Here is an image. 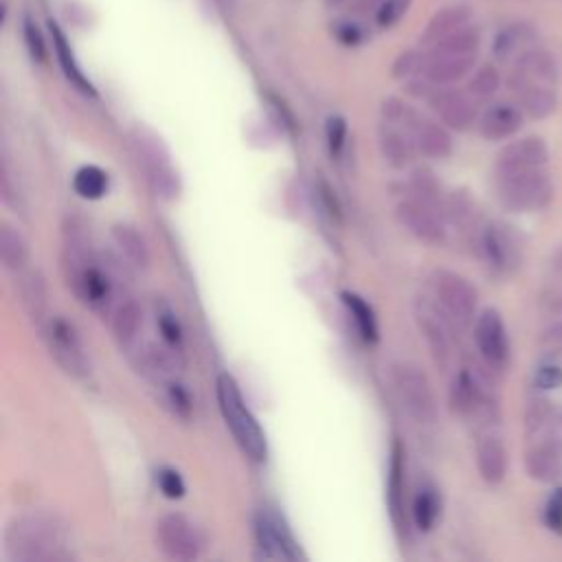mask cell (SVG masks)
Instances as JSON below:
<instances>
[{"instance_id": "obj_33", "label": "cell", "mask_w": 562, "mask_h": 562, "mask_svg": "<svg viewBox=\"0 0 562 562\" xmlns=\"http://www.w3.org/2000/svg\"><path fill=\"white\" fill-rule=\"evenodd\" d=\"M408 7H411V0H382L375 7V22H378V26L391 29L393 24H397L404 18Z\"/></svg>"}, {"instance_id": "obj_32", "label": "cell", "mask_w": 562, "mask_h": 562, "mask_svg": "<svg viewBox=\"0 0 562 562\" xmlns=\"http://www.w3.org/2000/svg\"><path fill=\"white\" fill-rule=\"evenodd\" d=\"M325 140L331 158H338L347 143V123L342 116H329L325 121Z\"/></svg>"}, {"instance_id": "obj_38", "label": "cell", "mask_w": 562, "mask_h": 562, "mask_svg": "<svg viewBox=\"0 0 562 562\" xmlns=\"http://www.w3.org/2000/svg\"><path fill=\"white\" fill-rule=\"evenodd\" d=\"M334 35H336L345 46H356V44L362 42V31H360L356 24H351V22H338V24L334 26Z\"/></svg>"}, {"instance_id": "obj_25", "label": "cell", "mask_w": 562, "mask_h": 562, "mask_svg": "<svg viewBox=\"0 0 562 562\" xmlns=\"http://www.w3.org/2000/svg\"><path fill=\"white\" fill-rule=\"evenodd\" d=\"M22 303L26 307V312L31 314V318L40 325V329L44 327V323L48 321L46 316V285L42 281L40 274H26L22 281Z\"/></svg>"}, {"instance_id": "obj_22", "label": "cell", "mask_w": 562, "mask_h": 562, "mask_svg": "<svg viewBox=\"0 0 562 562\" xmlns=\"http://www.w3.org/2000/svg\"><path fill=\"white\" fill-rule=\"evenodd\" d=\"M441 514V498L437 494V490L432 487H422L415 498H413V507H411V516L413 522L419 531H430L437 522Z\"/></svg>"}, {"instance_id": "obj_30", "label": "cell", "mask_w": 562, "mask_h": 562, "mask_svg": "<svg viewBox=\"0 0 562 562\" xmlns=\"http://www.w3.org/2000/svg\"><path fill=\"white\" fill-rule=\"evenodd\" d=\"M156 485L162 492V496H167L171 501L182 498L184 492H187V485H184L180 472L169 468V465H162V468L156 470Z\"/></svg>"}, {"instance_id": "obj_3", "label": "cell", "mask_w": 562, "mask_h": 562, "mask_svg": "<svg viewBox=\"0 0 562 562\" xmlns=\"http://www.w3.org/2000/svg\"><path fill=\"white\" fill-rule=\"evenodd\" d=\"M130 147L138 167L145 173V180L156 191V195L165 200L178 198L180 178L171 165L169 151L162 145V140L154 132L145 127H136L130 132Z\"/></svg>"}, {"instance_id": "obj_12", "label": "cell", "mask_w": 562, "mask_h": 562, "mask_svg": "<svg viewBox=\"0 0 562 562\" xmlns=\"http://www.w3.org/2000/svg\"><path fill=\"white\" fill-rule=\"evenodd\" d=\"M415 321L430 347V353L435 356V360L439 364H443L448 358V334H446L448 321H446V316L439 312V307L435 303L419 301L415 307Z\"/></svg>"}, {"instance_id": "obj_14", "label": "cell", "mask_w": 562, "mask_h": 562, "mask_svg": "<svg viewBox=\"0 0 562 562\" xmlns=\"http://www.w3.org/2000/svg\"><path fill=\"white\" fill-rule=\"evenodd\" d=\"M413 138H415V147L419 154L428 156V158H446L452 149V140L450 134L435 121L419 116L413 130Z\"/></svg>"}, {"instance_id": "obj_19", "label": "cell", "mask_w": 562, "mask_h": 562, "mask_svg": "<svg viewBox=\"0 0 562 562\" xmlns=\"http://www.w3.org/2000/svg\"><path fill=\"white\" fill-rule=\"evenodd\" d=\"M140 327H143V310L136 301H125L116 307L114 312V318H112V329H114V336L119 340V345L123 349H130L138 334H140Z\"/></svg>"}, {"instance_id": "obj_27", "label": "cell", "mask_w": 562, "mask_h": 562, "mask_svg": "<svg viewBox=\"0 0 562 562\" xmlns=\"http://www.w3.org/2000/svg\"><path fill=\"white\" fill-rule=\"evenodd\" d=\"M450 404L459 413H470L479 406V391L474 380L468 373H459L454 378L452 391H450Z\"/></svg>"}, {"instance_id": "obj_18", "label": "cell", "mask_w": 562, "mask_h": 562, "mask_svg": "<svg viewBox=\"0 0 562 562\" xmlns=\"http://www.w3.org/2000/svg\"><path fill=\"white\" fill-rule=\"evenodd\" d=\"M0 259L7 270L20 272L29 261V244L24 235L9 222L0 224Z\"/></svg>"}, {"instance_id": "obj_1", "label": "cell", "mask_w": 562, "mask_h": 562, "mask_svg": "<svg viewBox=\"0 0 562 562\" xmlns=\"http://www.w3.org/2000/svg\"><path fill=\"white\" fill-rule=\"evenodd\" d=\"M7 553L22 562L68 560L64 551L61 527L48 516H22L15 518L4 533Z\"/></svg>"}, {"instance_id": "obj_29", "label": "cell", "mask_w": 562, "mask_h": 562, "mask_svg": "<svg viewBox=\"0 0 562 562\" xmlns=\"http://www.w3.org/2000/svg\"><path fill=\"white\" fill-rule=\"evenodd\" d=\"M165 402L173 411V415H178L182 419L191 417L193 402H191L189 391L180 382H176V380H167L165 382Z\"/></svg>"}, {"instance_id": "obj_8", "label": "cell", "mask_w": 562, "mask_h": 562, "mask_svg": "<svg viewBox=\"0 0 562 562\" xmlns=\"http://www.w3.org/2000/svg\"><path fill=\"white\" fill-rule=\"evenodd\" d=\"M255 542L266 558L274 560H299L305 558L296 538L292 536L285 518L274 507H259L255 514Z\"/></svg>"}, {"instance_id": "obj_16", "label": "cell", "mask_w": 562, "mask_h": 562, "mask_svg": "<svg viewBox=\"0 0 562 562\" xmlns=\"http://www.w3.org/2000/svg\"><path fill=\"white\" fill-rule=\"evenodd\" d=\"M470 61L463 55H452V53H439L435 50L426 61H422V72L426 81L432 83H448L459 79L468 70Z\"/></svg>"}, {"instance_id": "obj_26", "label": "cell", "mask_w": 562, "mask_h": 562, "mask_svg": "<svg viewBox=\"0 0 562 562\" xmlns=\"http://www.w3.org/2000/svg\"><path fill=\"white\" fill-rule=\"evenodd\" d=\"M518 127V114L507 105L490 108L481 119V134L485 138H505Z\"/></svg>"}, {"instance_id": "obj_28", "label": "cell", "mask_w": 562, "mask_h": 562, "mask_svg": "<svg viewBox=\"0 0 562 562\" xmlns=\"http://www.w3.org/2000/svg\"><path fill=\"white\" fill-rule=\"evenodd\" d=\"M156 327H158L160 340H162L165 345H169L171 349H176V351L182 353L184 331H182V325H180L178 316H176L171 310H167V307L158 310V314H156Z\"/></svg>"}, {"instance_id": "obj_7", "label": "cell", "mask_w": 562, "mask_h": 562, "mask_svg": "<svg viewBox=\"0 0 562 562\" xmlns=\"http://www.w3.org/2000/svg\"><path fill=\"white\" fill-rule=\"evenodd\" d=\"M156 547L169 558L189 562L200 558L204 549V536L195 522L182 514H165L156 522Z\"/></svg>"}, {"instance_id": "obj_36", "label": "cell", "mask_w": 562, "mask_h": 562, "mask_svg": "<svg viewBox=\"0 0 562 562\" xmlns=\"http://www.w3.org/2000/svg\"><path fill=\"white\" fill-rule=\"evenodd\" d=\"M2 200H4V204L13 206V209H22L20 191L13 187V178H11V167H9L7 154H2Z\"/></svg>"}, {"instance_id": "obj_4", "label": "cell", "mask_w": 562, "mask_h": 562, "mask_svg": "<svg viewBox=\"0 0 562 562\" xmlns=\"http://www.w3.org/2000/svg\"><path fill=\"white\" fill-rule=\"evenodd\" d=\"M393 393L406 415L417 424H432L437 419V402L426 373L413 362H395L389 369Z\"/></svg>"}, {"instance_id": "obj_17", "label": "cell", "mask_w": 562, "mask_h": 562, "mask_svg": "<svg viewBox=\"0 0 562 562\" xmlns=\"http://www.w3.org/2000/svg\"><path fill=\"white\" fill-rule=\"evenodd\" d=\"M48 26H50V35H53L55 55H57L59 66H61L64 75L68 77V81H70L77 90H81L83 94H94V88H92V83L86 79V75L81 72V68H79V64H77V59H75V55H72V50H70V44H68L66 35L61 33V29H59L55 22H50Z\"/></svg>"}, {"instance_id": "obj_35", "label": "cell", "mask_w": 562, "mask_h": 562, "mask_svg": "<svg viewBox=\"0 0 562 562\" xmlns=\"http://www.w3.org/2000/svg\"><path fill=\"white\" fill-rule=\"evenodd\" d=\"M24 42H26V48H29L31 57L42 64L46 59V44H44V37L40 33L37 24L29 18L24 20Z\"/></svg>"}, {"instance_id": "obj_6", "label": "cell", "mask_w": 562, "mask_h": 562, "mask_svg": "<svg viewBox=\"0 0 562 562\" xmlns=\"http://www.w3.org/2000/svg\"><path fill=\"white\" fill-rule=\"evenodd\" d=\"M432 294L435 305L450 325L465 327L472 321L476 307V292L468 283V279L448 270H437L432 274Z\"/></svg>"}, {"instance_id": "obj_24", "label": "cell", "mask_w": 562, "mask_h": 562, "mask_svg": "<svg viewBox=\"0 0 562 562\" xmlns=\"http://www.w3.org/2000/svg\"><path fill=\"white\" fill-rule=\"evenodd\" d=\"M479 472L485 481L496 483L505 474V450L496 439H483L476 448Z\"/></svg>"}, {"instance_id": "obj_11", "label": "cell", "mask_w": 562, "mask_h": 562, "mask_svg": "<svg viewBox=\"0 0 562 562\" xmlns=\"http://www.w3.org/2000/svg\"><path fill=\"white\" fill-rule=\"evenodd\" d=\"M474 340L476 347L481 351V356L492 364V367H503L507 360V336H505V327L503 321L498 316V312L494 310H485L476 325H474Z\"/></svg>"}, {"instance_id": "obj_37", "label": "cell", "mask_w": 562, "mask_h": 562, "mask_svg": "<svg viewBox=\"0 0 562 562\" xmlns=\"http://www.w3.org/2000/svg\"><path fill=\"white\" fill-rule=\"evenodd\" d=\"M417 68H422V59L413 53V50H406L402 53L395 64H393V77L395 79H408Z\"/></svg>"}, {"instance_id": "obj_2", "label": "cell", "mask_w": 562, "mask_h": 562, "mask_svg": "<svg viewBox=\"0 0 562 562\" xmlns=\"http://www.w3.org/2000/svg\"><path fill=\"white\" fill-rule=\"evenodd\" d=\"M215 395H217L222 417H224L228 430L233 432L237 446L241 448V452L252 461H263L268 454L266 435H263L259 422L255 419V415L250 413V408L246 406L241 391H239L237 382L233 380V375H228V373L217 375Z\"/></svg>"}, {"instance_id": "obj_5", "label": "cell", "mask_w": 562, "mask_h": 562, "mask_svg": "<svg viewBox=\"0 0 562 562\" xmlns=\"http://www.w3.org/2000/svg\"><path fill=\"white\" fill-rule=\"evenodd\" d=\"M42 336L46 338L50 356L66 373L72 378H86L90 373L88 353L72 321L66 316H48L42 327Z\"/></svg>"}, {"instance_id": "obj_15", "label": "cell", "mask_w": 562, "mask_h": 562, "mask_svg": "<svg viewBox=\"0 0 562 562\" xmlns=\"http://www.w3.org/2000/svg\"><path fill=\"white\" fill-rule=\"evenodd\" d=\"M430 108L439 114V119L446 125H450L454 130H463L472 121V105L468 103V99L463 94L452 92V90L430 94Z\"/></svg>"}, {"instance_id": "obj_41", "label": "cell", "mask_w": 562, "mask_h": 562, "mask_svg": "<svg viewBox=\"0 0 562 562\" xmlns=\"http://www.w3.org/2000/svg\"><path fill=\"white\" fill-rule=\"evenodd\" d=\"M353 0H325V7H329V9H338V7H347V4H351Z\"/></svg>"}, {"instance_id": "obj_31", "label": "cell", "mask_w": 562, "mask_h": 562, "mask_svg": "<svg viewBox=\"0 0 562 562\" xmlns=\"http://www.w3.org/2000/svg\"><path fill=\"white\" fill-rule=\"evenodd\" d=\"M459 24V11H452V9H446L441 13H437L432 18V22L428 24L426 33H424V42H432L437 44L439 40H443L446 35H450V31Z\"/></svg>"}, {"instance_id": "obj_39", "label": "cell", "mask_w": 562, "mask_h": 562, "mask_svg": "<svg viewBox=\"0 0 562 562\" xmlns=\"http://www.w3.org/2000/svg\"><path fill=\"white\" fill-rule=\"evenodd\" d=\"M494 72H490V70H483V72H479L476 75V79L472 81V90H476V92H490V90H494Z\"/></svg>"}, {"instance_id": "obj_23", "label": "cell", "mask_w": 562, "mask_h": 562, "mask_svg": "<svg viewBox=\"0 0 562 562\" xmlns=\"http://www.w3.org/2000/svg\"><path fill=\"white\" fill-rule=\"evenodd\" d=\"M72 189L83 200H99L108 193V173L97 165H83L72 176Z\"/></svg>"}, {"instance_id": "obj_20", "label": "cell", "mask_w": 562, "mask_h": 562, "mask_svg": "<svg viewBox=\"0 0 562 562\" xmlns=\"http://www.w3.org/2000/svg\"><path fill=\"white\" fill-rule=\"evenodd\" d=\"M112 239L119 246V250L136 266L147 268L149 266V248L145 237L130 224H114L112 226Z\"/></svg>"}, {"instance_id": "obj_10", "label": "cell", "mask_w": 562, "mask_h": 562, "mask_svg": "<svg viewBox=\"0 0 562 562\" xmlns=\"http://www.w3.org/2000/svg\"><path fill=\"white\" fill-rule=\"evenodd\" d=\"M378 147L382 158L393 169H404L413 162V156L417 151L413 132L406 125L380 121L378 127Z\"/></svg>"}, {"instance_id": "obj_40", "label": "cell", "mask_w": 562, "mask_h": 562, "mask_svg": "<svg viewBox=\"0 0 562 562\" xmlns=\"http://www.w3.org/2000/svg\"><path fill=\"white\" fill-rule=\"evenodd\" d=\"M553 514H558V525H560V529H562V490L551 498V503H549V512H547V516L551 518Z\"/></svg>"}, {"instance_id": "obj_34", "label": "cell", "mask_w": 562, "mask_h": 562, "mask_svg": "<svg viewBox=\"0 0 562 562\" xmlns=\"http://www.w3.org/2000/svg\"><path fill=\"white\" fill-rule=\"evenodd\" d=\"M316 195H318V202H321L323 213H325L331 222H340V220H342L340 202H338V198H336V191H334L325 180H318Z\"/></svg>"}, {"instance_id": "obj_21", "label": "cell", "mask_w": 562, "mask_h": 562, "mask_svg": "<svg viewBox=\"0 0 562 562\" xmlns=\"http://www.w3.org/2000/svg\"><path fill=\"white\" fill-rule=\"evenodd\" d=\"M342 303L356 325V331L358 336L364 340V342H375L378 340V318H375V312L373 307L358 294L353 292H342Z\"/></svg>"}, {"instance_id": "obj_13", "label": "cell", "mask_w": 562, "mask_h": 562, "mask_svg": "<svg viewBox=\"0 0 562 562\" xmlns=\"http://www.w3.org/2000/svg\"><path fill=\"white\" fill-rule=\"evenodd\" d=\"M386 503H389L391 520H393L395 529L402 533V529H406V516H404V448L397 439H393V443H391Z\"/></svg>"}, {"instance_id": "obj_9", "label": "cell", "mask_w": 562, "mask_h": 562, "mask_svg": "<svg viewBox=\"0 0 562 562\" xmlns=\"http://www.w3.org/2000/svg\"><path fill=\"white\" fill-rule=\"evenodd\" d=\"M395 217L397 222L419 241L426 244H441L446 239V224L443 213L424 200L415 198L406 191L395 204Z\"/></svg>"}]
</instances>
